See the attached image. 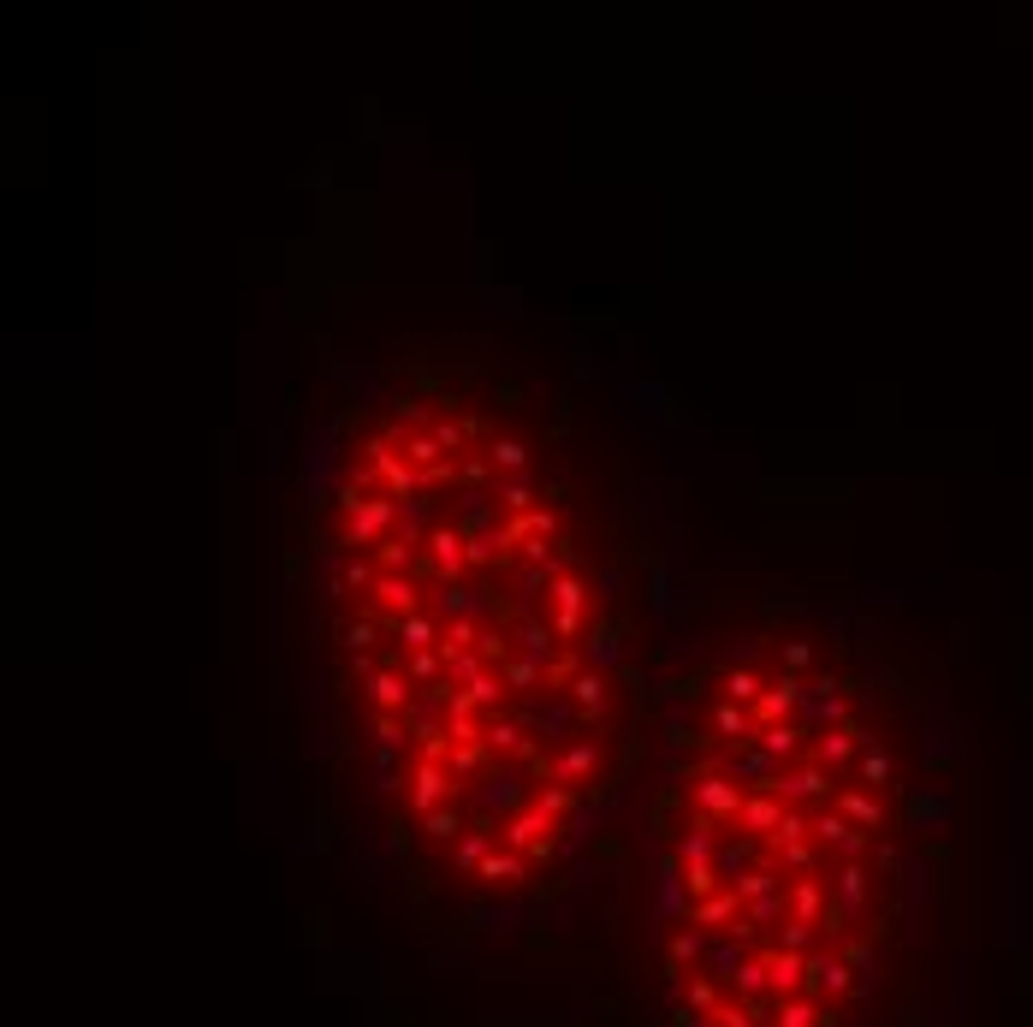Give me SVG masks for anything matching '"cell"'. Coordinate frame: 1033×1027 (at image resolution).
I'll return each instance as SVG.
<instances>
[{
  "label": "cell",
  "instance_id": "836d02e7",
  "mask_svg": "<svg viewBox=\"0 0 1033 1027\" xmlns=\"http://www.w3.org/2000/svg\"><path fill=\"white\" fill-rule=\"evenodd\" d=\"M481 766H488V743H470V748H452L445 773L452 778H481Z\"/></svg>",
  "mask_w": 1033,
  "mask_h": 1027
},
{
  "label": "cell",
  "instance_id": "7bdbcfd3",
  "mask_svg": "<svg viewBox=\"0 0 1033 1027\" xmlns=\"http://www.w3.org/2000/svg\"><path fill=\"white\" fill-rule=\"evenodd\" d=\"M488 470H493L488 452H481V457H463V482H488Z\"/></svg>",
  "mask_w": 1033,
  "mask_h": 1027
},
{
  "label": "cell",
  "instance_id": "ac0fdd59",
  "mask_svg": "<svg viewBox=\"0 0 1033 1027\" xmlns=\"http://www.w3.org/2000/svg\"><path fill=\"white\" fill-rule=\"evenodd\" d=\"M571 707L582 713V718H606V707H612V689H606V677L600 672H576V683H571Z\"/></svg>",
  "mask_w": 1033,
  "mask_h": 1027
},
{
  "label": "cell",
  "instance_id": "52a82bcc",
  "mask_svg": "<svg viewBox=\"0 0 1033 1027\" xmlns=\"http://www.w3.org/2000/svg\"><path fill=\"white\" fill-rule=\"evenodd\" d=\"M796 707H802V677H790V672H784V677H772V683H766V695L754 701L749 713H754V725L766 731V725H784V718L796 713Z\"/></svg>",
  "mask_w": 1033,
  "mask_h": 1027
},
{
  "label": "cell",
  "instance_id": "d6986e66",
  "mask_svg": "<svg viewBox=\"0 0 1033 1027\" xmlns=\"http://www.w3.org/2000/svg\"><path fill=\"white\" fill-rule=\"evenodd\" d=\"M754 743H761V755H772V761L784 766V761H796L802 748H808V731L796 725V718H784V725H766Z\"/></svg>",
  "mask_w": 1033,
  "mask_h": 1027
},
{
  "label": "cell",
  "instance_id": "7a4b0ae2",
  "mask_svg": "<svg viewBox=\"0 0 1033 1027\" xmlns=\"http://www.w3.org/2000/svg\"><path fill=\"white\" fill-rule=\"evenodd\" d=\"M689 796H695V814H708L713 826H736L743 819V791H736V778L725 773H701L695 784H689Z\"/></svg>",
  "mask_w": 1033,
  "mask_h": 1027
},
{
  "label": "cell",
  "instance_id": "4316f807",
  "mask_svg": "<svg viewBox=\"0 0 1033 1027\" xmlns=\"http://www.w3.org/2000/svg\"><path fill=\"white\" fill-rule=\"evenodd\" d=\"M516 642H523V654L529 660H541L546 665V654H553V624H546V618H523V624H516Z\"/></svg>",
  "mask_w": 1033,
  "mask_h": 1027
},
{
  "label": "cell",
  "instance_id": "60d3db41",
  "mask_svg": "<svg viewBox=\"0 0 1033 1027\" xmlns=\"http://www.w3.org/2000/svg\"><path fill=\"white\" fill-rule=\"evenodd\" d=\"M814 665V642H784V672L796 677V672H808Z\"/></svg>",
  "mask_w": 1033,
  "mask_h": 1027
},
{
  "label": "cell",
  "instance_id": "4dcf8cb0",
  "mask_svg": "<svg viewBox=\"0 0 1033 1027\" xmlns=\"http://www.w3.org/2000/svg\"><path fill=\"white\" fill-rule=\"evenodd\" d=\"M529 808H541V814L559 826V819L576 808V791H571V784H546V791H535V802H529Z\"/></svg>",
  "mask_w": 1033,
  "mask_h": 1027
},
{
  "label": "cell",
  "instance_id": "f546056e",
  "mask_svg": "<svg viewBox=\"0 0 1033 1027\" xmlns=\"http://www.w3.org/2000/svg\"><path fill=\"white\" fill-rule=\"evenodd\" d=\"M855 784H861V791H880V784H891V755H885V748H867V755L855 761Z\"/></svg>",
  "mask_w": 1033,
  "mask_h": 1027
},
{
  "label": "cell",
  "instance_id": "d4e9b609",
  "mask_svg": "<svg viewBox=\"0 0 1033 1027\" xmlns=\"http://www.w3.org/2000/svg\"><path fill=\"white\" fill-rule=\"evenodd\" d=\"M766 695V677L749 672V665H731L725 672V701H736V707H754V701Z\"/></svg>",
  "mask_w": 1033,
  "mask_h": 1027
},
{
  "label": "cell",
  "instance_id": "ffe728a7",
  "mask_svg": "<svg viewBox=\"0 0 1033 1027\" xmlns=\"http://www.w3.org/2000/svg\"><path fill=\"white\" fill-rule=\"evenodd\" d=\"M428 535H417V528H404V535H387L381 546H374V558H381L387 576H410V564H417V546Z\"/></svg>",
  "mask_w": 1033,
  "mask_h": 1027
},
{
  "label": "cell",
  "instance_id": "d6a6232c",
  "mask_svg": "<svg viewBox=\"0 0 1033 1027\" xmlns=\"http://www.w3.org/2000/svg\"><path fill=\"white\" fill-rule=\"evenodd\" d=\"M541 677H546V665H541V660H529V654L505 665V689H516V695H529Z\"/></svg>",
  "mask_w": 1033,
  "mask_h": 1027
},
{
  "label": "cell",
  "instance_id": "9a60e30c",
  "mask_svg": "<svg viewBox=\"0 0 1033 1027\" xmlns=\"http://www.w3.org/2000/svg\"><path fill=\"white\" fill-rule=\"evenodd\" d=\"M832 802H838V814L855 819L861 832H885V808H880V796H873V791H861V784H843Z\"/></svg>",
  "mask_w": 1033,
  "mask_h": 1027
},
{
  "label": "cell",
  "instance_id": "6da1fadb",
  "mask_svg": "<svg viewBox=\"0 0 1033 1027\" xmlns=\"http://www.w3.org/2000/svg\"><path fill=\"white\" fill-rule=\"evenodd\" d=\"M779 802H790V808H802V802H832L843 784H832V766H820V761H802L796 773H779L766 784Z\"/></svg>",
  "mask_w": 1033,
  "mask_h": 1027
},
{
  "label": "cell",
  "instance_id": "ba28073f",
  "mask_svg": "<svg viewBox=\"0 0 1033 1027\" xmlns=\"http://www.w3.org/2000/svg\"><path fill=\"white\" fill-rule=\"evenodd\" d=\"M832 892H838V903H843L855 920L867 915V903H873V873H867V862H838Z\"/></svg>",
  "mask_w": 1033,
  "mask_h": 1027
},
{
  "label": "cell",
  "instance_id": "83f0119b",
  "mask_svg": "<svg viewBox=\"0 0 1033 1027\" xmlns=\"http://www.w3.org/2000/svg\"><path fill=\"white\" fill-rule=\"evenodd\" d=\"M404 677L417 683V689H434V683H445V660H440V647H434V654H410V660H404Z\"/></svg>",
  "mask_w": 1033,
  "mask_h": 1027
},
{
  "label": "cell",
  "instance_id": "4fadbf2b",
  "mask_svg": "<svg viewBox=\"0 0 1033 1027\" xmlns=\"http://www.w3.org/2000/svg\"><path fill=\"white\" fill-rule=\"evenodd\" d=\"M784 808H790V802H779V796H772V791H754V796L743 802V819H736V826H743V832L754 837V844H766V837L779 832V819H784Z\"/></svg>",
  "mask_w": 1033,
  "mask_h": 1027
},
{
  "label": "cell",
  "instance_id": "277c9868",
  "mask_svg": "<svg viewBox=\"0 0 1033 1027\" xmlns=\"http://www.w3.org/2000/svg\"><path fill=\"white\" fill-rule=\"evenodd\" d=\"M458 791H463V784L452 778V773H445V766L440 761H422L417 766V773H410V814H434V808H445V802H458Z\"/></svg>",
  "mask_w": 1033,
  "mask_h": 1027
},
{
  "label": "cell",
  "instance_id": "603a6c76",
  "mask_svg": "<svg viewBox=\"0 0 1033 1027\" xmlns=\"http://www.w3.org/2000/svg\"><path fill=\"white\" fill-rule=\"evenodd\" d=\"M855 743H861V731H855V725H838V731H825V737L814 743V761H820V766H850Z\"/></svg>",
  "mask_w": 1033,
  "mask_h": 1027
},
{
  "label": "cell",
  "instance_id": "7402d4cb",
  "mask_svg": "<svg viewBox=\"0 0 1033 1027\" xmlns=\"http://www.w3.org/2000/svg\"><path fill=\"white\" fill-rule=\"evenodd\" d=\"M422 837L428 844H445V849H458L463 837H470V826H463V814H458V802H445V808H434L422 819Z\"/></svg>",
  "mask_w": 1033,
  "mask_h": 1027
},
{
  "label": "cell",
  "instance_id": "8992f818",
  "mask_svg": "<svg viewBox=\"0 0 1033 1027\" xmlns=\"http://www.w3.org/2000/svg\"><path fill=\"white\" fill-rule=\"evenodd\" d=\"M392 523H399V500L381 493V500H369L357 517H344V546H381V535Z\"/></svg>",
  "mask_w": 1033,
  "mask_h": 1027
},
{
  "label": "cell",
  "instance_id": "2e32d148",
  "mask_svg": "<svg viewBox=\"0 0 1033 1027\" xmlns=\"http://www.w3.org/2000/svg\"><path fill=\"white\" fill-rule=\"evenodd\" d=\"M713 737L731 743V748H743V743L761 737V725H754L749 707H736V701H719V707H713Z\"/></svg>",
  "mask_w": 1033,
  "mask_h": 1027
},
{
  "label": "cell",
  "instance_id": "ab89813d",
  "mask_svg": "<svg viewBox=\"0 0 1033 1027\" xmlns=\"http://www.w3.org/2000/svg\"><path fill=\"white\" fill-rule=\"evenodd\" d=\"M374 737H381V748H399V743H404L399 713H374Z\"/></svg>",
  "mask_w": 1033,
  "mask_h": 1027
},
{
  "label": "cell",
  "instance_id": "5bb4252c",
  "mask_svg": "<svg viewBox=\"0 0 1033 1027\" xmlns=\"http://www.w3.org/2000/svg\"><path fill=\"white\" fill-rule=\"evenodd\" d=\"M523 879H529V855H516V849H493L475 873V885H488V892H511Z\"/></svg>",
  "mask_w": 1033,
  "mask_h": 1027
},
{
  "label": "cell",
  "instance_id": "b9f144b4",
  "mask_svg": "<svg viewBox=\"0 0 1033 1027\" xmlns=\"http://www.w3.org/2000/svg\"><path fill=\"white\" fill-rule=\"evenodd\" d=\"M344 588H374V571L363 558H344Z\"/></svg>",
  "mask_w": 1033,
  "mask_h": 1027
},
{
  "label": "cell",
  "instance_id": "d590c367",
  "mask_svg": "<svg viewBox=\"0 0 1033 1027\" xmlns=\"http://www.w3.org/2000/svg\"><path fill=\"white\" fill-rule=\"evenodd\" d=\"M428 434H434V446H440V452H463V440L475 434V422H434Z\"/></svg>",
  "mask_w": 1033,
  "mask_h": 1027
},
{
  "label": "cell",
  "instance_id": "484cf974",
  "mask_svg": "<svg viewBox=\"0 0 1033 1027\" xmlns=\"http://www.w3.org/2000/svg\"><path fill=\"white\" fill-rule=\"evenodd\" d=\"M488 457H493V470H505V475H523L529 470V446L516 434H493L488 440Z\"/></svg>",
  "mask_w": 1033,
  "mask_h": 1027
},
{
  "label": "cell",
  "instance_id": "cb8c5ba5",
  "mask_svg": "<svg viewBox=\"0 0 1033 1027\" xmlns=\"http://www.w3.org/2000/svg\"><path fill=\"white\" fill-rule=\"evenodd\" d=\"M475 642H481V630H475L470 618H445V624H440V660H445V665H452L458 654H470Z\"/></svg>",
  "mask_w": 1033,
  "mask_h": 1027
},
{
  "label": "cell",
  "instance_id": "e0dca14e",
  "mask_svg": "<svg viewBox=\"0 0 1033 1027\" xmlns=\"http://www.w3.org/2000/svg\"><path fill=\"white\" fill-rule=\"evenodd\" d=\"M374 601H381L387 618H410L422 594H417V582H410V576H387L381 571V576H374Z\"/></svg>",
  "mask_w": 1033,
  "mask_h": 1027
},
{
  "label": "cell",
  "instance_id": "e575fe53",
  "mask_svg": "<svg viewBox=\"0 0 1033 1027\" xmlns=\"http://www.w3.org/2000/svg\"><path fill=\"white\" fill-rule=\"evenodd\" d=\"M499 500H505V511H516V517H529V511H535V493H529V475H505V482H499Z\"/></svg>",
  "mask_w": 1033,
  "mask_h": 1027
},
{
  "label": "cell",
  "instance_id": "30bf717a",
  "mask_svg": "<svg viewBox=\"0 0 1033 1027\" xmlns=\"http://www.w3.org/2000/svg\"><path fill=\"white\" fill-rule=\"evenodd\" d=\"M594 773H600V737H576L553 761V784H571V791H576L582 778H594Z\"/></svg>",
  "mask_w": 1033,
  "mask_h": 1027
},
{
  "label": "cell",
  "instance_id": "1f68e13d",
  "mask_svg": "<svg viewBox=\"0 0 1033 1027\" xmlns=\"http://www.w3.org/2000/svg\"><path fill=\"white\" fill-rule=\"evenodd\" d=\"M481 784H488V791H481V808H516V778L511 773H488V778H481ZM516 814H523V808H516Z\"/></svg>",
  "mask_w": 1033,
  "mask_h": 1027
},
{
  "label": "cell",
  "instance_id": "8d00e7d4",
  "mask_svg": "<svg viewBox=\"0 0 1033 1027\" xmlns=\"http://www.w3.org/2000/svg\"><path fill=\"white\" fill-rule=\"evenodd\" d=\"M374 630H381L374 618H351V624H344V647H351V654L363 660V647H374Z\"/></svg>",
  "mask_w": 1033,
  "mask_h": 1027
},
{
  "label": "cell",
  "instance_id": "44dd1931",
  "mask_svg": "<svg viewBox=\"0 0 1033 1027\" xmlns=\"http://www.w3.org/2000/svg\"><path fill=\"white\" fill-rule=\"evenodd\" d=\"M488 755H516V761H535V755H529L523 725H516L511 713H493V718H488Z\"/></svg>",
  "mask_w": 1033,
  "mask_h": 1027
},
{
  "label": "cell",
  "instance_id": "8fae6325",
  "mask_svg": "<svg viewBox=\"0 0 1033 1027\" xmlns=\"http://www.w3.org/2000/svg\"><path fill=\"white\" fill-rule=\"evenodd\" d=\"M387 630L399 636V654H434L440 647V618L410 612V618H387Z\"/></svg>",
  "mask_w": 1033,
  "mask_h": 1027
},
{
  "label": "cell",
  "instance_id": "f35d334b",
  "mask_svg": "<svg viewBox=\"0 0 1033 1027\" xmlns=\"http://www.w3.org/2000/svg\"><path fill=\"white\" fill-rule=\"evenodd\" d=\"M434 606H440V624H445V618H463V606H470V594H463L458 582H445V588L434 594Z\"/></svg>",
  "mask_w": 1033,
  "mask_h": 1027
},
{
  "label": "cell",
  "instance_id": "5b68a950",
  "mask_svg": "<svg viewBox=\"0 0 1033 1027\" xmlns=\"http://www.w3.org/2000/svg\"><path fill=\"white\" fill-rule=\"evenodd\" d=\"M553 636L559 642H571V636H582V606H589V588H582V576H553Z\"/></svg>",
  "mask_w": 1033,
  "mask_h": 1027
},
{
  "label": "cell",
  "instance_id": "7c38bea8",
  "mask_svg": "<svg viewBox=\"0 0 1033 1027\" xmlns=\"http://www.w3.org/2000/svg\"><path fill=\"white\" fill-rule=\"evenodd\" d=\"M369 701H374V713H410L417 707V683H410L404 672H374L369 677Z\"/></svg>",
  "mask_w": 1033,
  "mask_h": 1027
},
{
  "label": "cell",
  "instance_id": "9c48e42d",
  "mask_svg": "<svg viewBox=\"0 0 1033 1027\" xmlns=\"http://www.w3.org/2000/svg\"><path fill=\"white\" fill-rule=\"evenodd\" d=\"M493 849H505V844H499V832H493V819H475V826H470V837H463V844L452 849V873H463V879H475V873H481V862H488Z\"/></svg>",
  "mask_w": 1033,
  "mask_h": 1027
},
{
  "label": "cell",
  "instance_id": "3957f363",
  "mask_svg": "<svg viewBox=\"0 0 1033 1027\" xmlns=\"http://www.w3.org/2000/svg\"><path fill=\"white\" fill-rule=\"evenodd\" d=\"M422 553H428V571H434L440 588H445V582H458L463 564H470V535H463L458 523H434L428 541H422Z\"/></svg>",
  "mask_w": 1033,
  "mask_h": 1027
},
{
  "label": "cell",
  "instance_id": "74e56055",
  "mask_svg": "<svg viewBox=\"0 0 1033 1027\" xmlns=\"http://www.w3.org/2000/svg\"><path fill=\"white\" fill-rule=\"evenodd\" d=\"M481 672H488V665H481V654H475V647H470V654H458L452 665H445V677H452V683H463V689H470V683H475Z\"/></svg>",
  "mask_w": 1033,
  "mask_h": 1027
},
{
  "label": "cell",
  "instance_id": "f1b7e54d",
  "mask_svg": "<svg viewBox=\"0 0 1033 1027\" xmlns=\"http://www.w3.org/2000/svg\"><path fill=\"white\" fill-rule=\"evenodd\" d=\"M470 701H475V713H499V701H505V672H481L475 683H470Z\"/></svg>",
  "mask_w": 1033,
  "mask_h": 1027
}]
</instances>
